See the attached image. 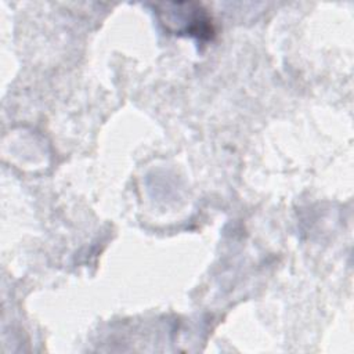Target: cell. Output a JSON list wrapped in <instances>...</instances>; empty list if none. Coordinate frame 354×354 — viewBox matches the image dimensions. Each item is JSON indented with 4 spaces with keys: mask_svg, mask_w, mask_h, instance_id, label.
Instances as JSON below:
<instances>
[{
    "mask_svg": "<svg viewBox=\"0 0 354 354\" xmlns=\"http://www.w3.org/2000/svg\"><path fill=\"white\" fill-rule=\"evenodd\" d=\"M162 24L177 33H188L202 37H210L213 29L210 18L201 6L194 3H166L156 6Z\"/></svg>",
    "mask_w": 354,
    "mask_h": 354,
    "instance_id": "6da1fadb",
    "label": "cell"
}]
</instances>
